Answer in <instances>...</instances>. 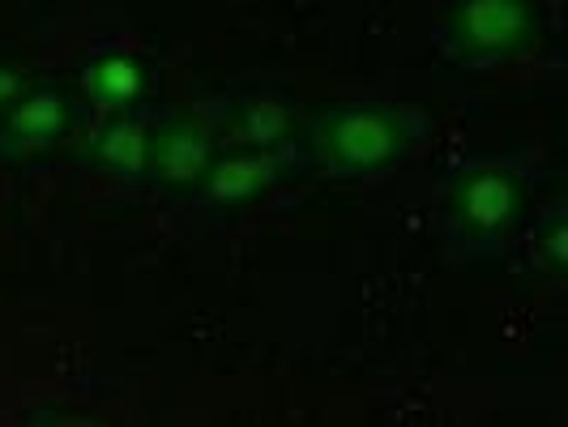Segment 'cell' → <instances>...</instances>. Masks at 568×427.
Segmentation results:
<instances>
[{"label": "cell", "instance_id": "cell-9", "mask_svg": "<svg viewBox=\"0 0 568 427\" xmlns=\"http://www.w3.org/2000/svg\"><path fill=\"white\" fill-rule=\"evenodd\" d=\"M244 129H248V142L256 145H274L286 138V112L278 103H265V108H256L248 120H244Z\"/></svg>", "mask_w": 568, "mask_h": 427}, {"label": "cell", "instance_id": "cell-8", "mask_svg": "<svg viewBox=\"0 0 568 427\" xmlns=\"http://www.w3.org/2000/svg\"><path fill=\"white\" fill-rule=\"evenodd\" d=\"M90 85H94V94H99L103 103L124 108V103H133V99L142 94V69H138V60H129V57H108L94 64Z\"/></svg>", "mask_w": 568, "mask_h": 427}, {"label": "cell", "instance_id": "cell-3", "mask_svg": "<svg viewBox=\"0 0 568 427\" xmlns=\"http://www.w3.org/2000/svg\"><path fill=\"white\" fill-rule=\"evenodd\" d=\"M150 167L159 171V180H168L175 189L201 184L214 167V142L201 129H171L163 142H154Z\"/></svg>", "mask_w": 568, "mask_h": 427}, {"label": "cell", "instance_id": "cell-10", "mask_svg": "<svg viewBox=\"0 0 568 427\" xmlns=\"http://www.w3.org/2000/svg\"><path fill=\"white\" fill-rule=\"evenodd\" d=\"M18 94V78H13V69H0V103L4 99H13Z\"/></svg>", "mask_w": 568, "mask_h": 427}, {"label": "cell", "instance_id": "cell-4", "mask_svg": "<svg viewBox=\"0 0 568 427\" xmlns=\"http://www.w3.org/2000/svg\"><path fill=\"white\" fill-rule=\"evenodd\" d=\"M513 210H517V189H513L509 175L479 171V175L466 180V189H462V218L475 231L509 227Z\"/></svg>", "mask_w": 568, "mask_h": 427}, {"label": "cell", "instance_id": "cell-1", "mask_svg": "<svg viewBox=\"0 0 568 427\" xmlns=\"http://www.w3.org/2000/svg\"><path fill=\"white\" fill-rule=\"evenodd\" d=\"M325 150L346 171L389 167L402 150V124L394 115L376 112V108H355V112H342L329 124Z\"/></svg>", "mask_w": 568, "mask_h": 427}, {"label": "cell", "instance_id": "cell-5", "mask_svg": "<svg viewBox=\"0 0 568 427\" xmlns=\"http://www.w3.org/2000/svg\"><path fill=\"white\" fill-rule=\"evenodd\" d=\"M274 180V163L265 154H244L231 163H214L205 175V197L214 205H244V201L261 197Z\"/></svg>", "mask_w": 568, "mask_h": 427}, {"label": "cell", "instance_id": "cell-7", "mask_svg": "<svg viewBox=\"0 0 568 427\" xmlns=\"http://www.w3.org/2000/svg\"><path fill=\"white\" fill-rule=\"evenodd\" d=\"M150 154H154V138L145 133L142 124H115L99 142V159L115 175H142V171H150Z\"/></svg>", "mask_w": 568, "mask_h": 427}, {"label": "cell", "instance_id": "cell-2", "mask_svg": "<svg viewBox=\"0 0 568 427\" xmlns=\"http://www.w3.org/2000/svg\"><path fill=\"white\" fill-rule=\"evenodd\" d=\"M526 22H530L526 0H466L457 34L479 52H509L526 34Z\"/></svg>", "mask_w": 568, "mask_h": 427}, {"label": "cell", "instance_id": "cell-6", "mask_svg": "<svg viewBox=\"0 0 568 427\" xmlns=\"http://www.w3.org/2000/svg\"><path fill=\"white\" fill-rule=\"evenodd\" d=\"M64 120H69V112H64V99H60V90H34V94H27L18 108H13V115H9V133L18 138V142H52L60 129H64Z\"/></svg>", "mask_w": 568, "mask_h": 427}]
</instances>
